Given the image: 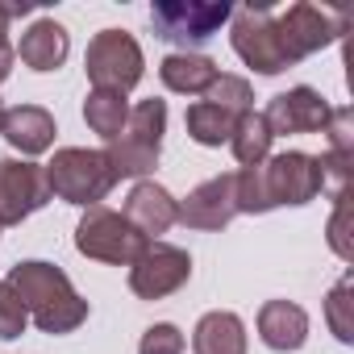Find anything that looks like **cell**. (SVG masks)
<instances>
[{
	"mask_svg": "<svg viewBox=\"0 0 354 354\" xmlns=\"http://www.w3.org/2000/svg\"><path fill=\"white\" fill-rule=\"evenodd\" d=\"M321 162L317 154L304 150H283L263 158L259 167L234 171V192H238V213H271L283 205H308L321 196Z\"/></svg>",
	"mask_w": 354,
	"mask_h": 354,
	"instance_id": "cell-1",
	"label": "cell"
},
{
	"mask_svg": "<svg viewBox=\"0 0 354 354\" xmlns=\"http://www.w3.org/2000/svg\"><path fill=\"white\" fill-rule=\"evenodd\" d=\"M5 283L17 292V300L26 304L30 321H34L42 333H50V337L75 333V329L88 321V300L71 288L67 271L55 267V263H46V259H26V263H17Z\"/></svg>",
	"mask_w": 354,
	"mask_h": 354,
	"instance_id": "cell-2",
	"label": "cell"
},
{
	"mask_svg": "<svg viewBox=\"0 0 354 354\" xmlns=\"http://www.w3.org/2000/svg\"><path fill=\"white\" fill-rule=\"evenodd\" d=\"M162 133H167V100L150 96V100L129 104V117H125L121 133L104 150L113 171H117V180H146V175L158 167Z\"/></svg>",
	"mask_w": 354,
	"mask_h": 354,
	"instance_id": "cell-3",
	"label": "cell"
},
{
	"mask_svg": "<svg viewBox=\"0 0 354 354\" xmlns=\"http://www.w3.org/2000/svg\"><path fill=\"white\" fill-rule=\"evenodd\" d=\"M46 184H50V196H59L67 205H80V209H96L117 188V171H113L104 150L63 146L46 162Z\"/></svg>",
	"mask_w": 354,
	"mask_h": 354,
	"instance_id": "cell-4",
	"label": "cell"
},
{
	"mask_svg": "<svg viewBox=\"0 0 354 354\" xmlns=\"http://www.w3.org/2000/svg\"><path fill=\"white\" fill-rule=\"evenodd\" d=\"M84 71L92 80V88L100 92H129L142 84L146 75V59H142V46L133 42V34L125 30H100L92 42H88V55H84Z\"/></svg>",
	"mask_w": 354,
	"mask_h": 354,
	"instance_id": "cell-5",
	"label": "cell"
},
{
	"mask_svg": "<svg viewBox=\"0 0 354 354\" xmlns=\"http://www.w3.org/2000/svg\"><path fill=\"white\" fill-rule=\"evenodd\" d=\"M75 250L84 259H96L109 267H129L146 250V238L121 213H113L109 205H96V209H84V217L75 225Z\"/></svg>",
	"mask_w": 354,
	"mask_h": 354,
	"instance_id": "cell-6",
	"label": "cell"
},
{
	"mask_svg": "<svg viewBox=\"0 0 354 354\" xmlns=\"http://www.w3.org/2000/svg\"><path fill=\"white\" fill-rule=\"evenodd\" d=\"M230 17H234V9L225 0H158L150 9L154 38H162L171 46H184V50L209 42Z\"/></svg>",
	"mask_w": 354,
	"mask_h": 354,
	"instance_id": "cell-7",
	"label": "cell"
},
{
	"mask_svg": "<svg viewBox=\"0 0 354 354\" xmlns=\"http://www.w3.org/2000/svg\"><path fill=\"white\" fill-rule=\"evenodd\" d=\"M230 42H234V55L259 71V75H279L292 67L288 50H283V38L275 30V13L267 5H246L230 17Z\"/></svg>",
	"mask_w": 354,
	"mask_h": 354,
	"instance_id": "cell-8",
	"label": "cell"
},
{
	"mask_svg": "<svg viewBox=\"0 0 354 354\" xmlns=\"http://www.w3.org/2000/svg\"><path fill=\"white\" fill-rule=\"evenodd\" d=\"M275 30L283 38V50L296 63H304L308 55L333 46L346 30H350V17L342 9H325V5H308V0H300V5H288L279 17H275Z\"/></svg>",
	"mask_w": 354,
	"mask_h": 354,
	"instance_id": "cell-9",
	"label": "cell"
},
{
	"mask_svg": "<svg viewBox=\"0 0 354 354\" xmlns=\"http://www.w3.org/2000/svg\"><path fill=\"white\" fill-rule=\"evenodd\" d=\"M192 279V254L171 242H146V250L129 263V292L138 300H162Z\"/></svg>",
	"mask_w": 354,
	"mask_h": 354,
	"instance_id": "cell-10",
	"label": "cell"
},
{
	"mask_svg": "<svg viewBox=\"0 0 354 354\" xmlns=\"http://www.w3.org/2000/svg\"><path fill=\"white\" fill-rule=\"evenodd\" d=\"M50 205V184H46V167L30 158H0V230L21 225L38 209Z\"/></svg>",
	"mask_w": 354,
	"mask_h": 354,
	"instance_id": "cell-11",
	"label": "cell"
},
{
	"mask_svg": "<svg viewBox=\"0 0 354 354\" xmlns=\"http://www.w3.org/2000/svg\"><path fill=\"white\" fill-rule=\"evenodd\" d=\"M329 113H333L329 100H325L317 88H308V84L271 96V104L263 109V117H267V125H271L275 138H279V133H283V138H288V133H321L325 121H329Z\"/></svg>",
	"mask_w": 354,
	"mask_h": 354,
	"instance_id": "cell-12",
	"label": "cell"
},
{
	"mask_svg": "<svg viewBox=\"0 0 354 354\" xmlns=\"http://www.w3.org/2000/svg\"><path fill=\"white\" fill-rule=\"evenodd\" d=\"M238 217V192H234V171L225 175H213L201 188H192L184 201H180V221L188 230H225L230 221Z\"/></svg>",
	"mask_w": 354,
	"mask_h": 354,
	"instance_id": "cell-13",
	"label": "cell"
},
{
	"mask_svg": "<svg viewBox=\"0 0 354 354\" xmlns=\"http://www.w3.org/2000/svg\"><path fill=\"white\" fill-rule=\"evenodd\" d=\"M121 217L146 238V242H158V234H167L175 221H180V201H175L162 184L154 180H138L125 196V209Z\"/></svg>",
	"mask_w": 354,
	"mask_h": 354,
	"instance_id": "cell-14",
	"label": "cell"
},
{
	"mask_svg": "<svg viewBox=\"0 0 354 354\" xmlns=\"http://www.w3.org/2000/svg\"><path fill=\"white\" fill-rule=\"evenodd\" d=\"M55 117L42 104H13L0 113V138H5L13 150H21L26 158L46 154L55 146Z\"/></svg>",
	"mask_w": 354,
	"mask_h": 354,
	"instance_id": "cell-15",
	"label": "cell"
},
{
	"mask_svg": "<svg viewBox=\"0 0 354 354\" xmlns=\"http://www.w3.org/2000/svg\"><path fill=\"white\" fill-rule=\"evenodd\" d=\"M67 55H71V38H67V26L55 21V17H38L21 34V42H17V59L30 71H42V75L46 71H59L67 63Z\"/></svg>",
	"mask_w": 354,
	"mask_h": 354,
	"instance_id": "cell-16",
	"label": "cell"
},
{
	"mask_svg": "<svg viewBox=\"0 0 354 354\" xmlns=\"http://www.w3.org/2000/svg\"><path fill=\"white\" fill-rule=\"evenodd\" d=\"M259 337H263V346H271L279 354L300 350L308 342V313L296 300H267L259 308Z\"/></svg>",
	"mask_w": 354,
	"mask_h": 354,
	"instance_id": "cell-17",
	"label": "cell"
},
{
	"mask_svg": "<svg viewBox=\"0 0 354 354\" xmlns=\"http://www.w3.org/2000/svg\"><path fill=\"white\" fill-rule=\"evenodd\" d=\"M221 75V67L209 55L196 50H175L158 63V80L167 92H180V96H205L213 88V80Z\"/></svg>",
	"mask_w": 354,
	"mask_h": 354,
	"instance_id": "cell-18",
	"label": "cell"
},
{
	"mask_svg": "<svg viewBox=\"0 0 354 354\" xmlns=\"http://www.w3.org/2000/svg\"><path fill=\"white\" fill-rule=\"evenodd\" d=\"M192 354H246V325L230 308H213L192 329Z\"/></svg>",
	"mask_w": 354,
	"mask_h": 354,
	"instance_id": "cell-19",
	"label": "cell"
},
{
	"mask_svg": "<svg viewBox=\"0 0 354 354\" xmlns=\"http://www.w3.org/2000/svg\"><path fill=\"white\" fill-rule=\"evenodd\" d=\"M271 142H275V133H271L267 117L254 113V109L242 113L238 125H234V133H230V150H234V158L242 167H259L263 158H271Z\"/></svg>",
	"mask_w": 354,
	"mask_h": 354,
	"instance_id": "cell-20",
	"label": "cell"
},
{
	"mask_svg": "<svg viewBox=\"0 0 354 354\" xmlns=\"http://www.w3.org/2000/svg\"><path fill=\"white\" fill-rule=\"evenodd\" d=\"M184 125H188V138L196 146H230V133H234L238 117L217 109V104H209V100H196V104H188Z\"/></svg>",
	"mask_w": 354,
	"mask_h": 354,
	"instance_id": "cell-21",
	"label": "cell"
},
{
	"mask_svg": "<svg viewBox=\"0 0 354 354\" xmlns=\"http://www.w3.org/2000/svg\"><path fill=\"white\" fill-rule=\"evenodd\" d=\"M125 117H129V100H125L121 92H100V88L88 92V100H84V121H88L92 133H100L104 142H113V138L121 133Z\"/></svg>",
	"mask_w": 354,
	"mask_h": 354,
	"instance_id": "cell-22",
	"label": "cell"
},
{
	"mask_svg": "<svg viewBox=\"0 0 354 354\" xmlns=\"http://www.w3.org/2000/svg\"><path fill=\"white\" fill-rule=\"evenodd\" d=\"M205 100L209 104H217V109H225V113H234V117H242V113H250V104H254V88H250V80L246 75H217L213 80V88L205 92Z\"/></svg>",
	"mask_w": 354,
	"mask_h": 354,
	"instance_id": "cell-23",
	"label": "cell"
},
{
	"mask_svg": "<svg viewBox=\"0 0 354 354\" xmlns=\"http://www.w3.org/2000/svg\"><path fill=\"white\" fill-rule=\"evenodd\" d=\"M350 275H342L333 288H329V296H325V321H329V329H333V337L342 342V346H350L354 342V321H350Z\"/></svg>",
	"mask_w": 354,
	"mask_h": 354,
	"instance_id": "cell-24",
	"label": "cell"
},
{
	"mask_svg": "<svg viewBox=\"0 0 354 354\" xmlns=\"http://www.w3.org/2000/svg\"><path fill=\"white\" fill-rule=\"evenodd\" d=\"M317 162H321V192H329L333 201H342V196H350V167H354V154H333V150H325V154H317Z\"/></svg>",
	"mask_w": 354,
	"mask_h": 354,
	"instance_id": "cell-25",
	"label": "cell"
},
{
	"mask_svg": "<svg viewBox=\"0 0 354 354\" xmlns=\"http://www.w3.org/2000/svg\"><path fill=\"white\" fill-rule=\"evenodd\" d=\"M26 325H30V313H26V304L17 300V292L0 279V342H13V337H21L26 333Z\"/></svg>",
	"mask_w": 354,
	"mask_h": 354,
	"instance_id": "cell-26",
	"label": "cell"
},
{
	"mask_svg": "<svg viewBox=\"0 0 354 354\" xmlns=\"http://www.w3.org/2000/svg\"><path fill=\"white\" fill-rule=\"evenodd\" d=\"M138 354H184V333L180 325H171V321H158L142 333L138 342Z\"/></svg>",
	"mask_w": 354,
	"mask_h": 354,
	"instance_id": "cell-27",
	"label": "cell"
},
{
	"mask_svg": "<svg viewBox=\"0 0 354 354\" xmlns=\"http://www.w3.org/2000/svg\"><path fill=\"white\" fill-rule=\"evenodd\" d=\"M325 234H329V250H333L342 263H350V259H354V242H350V196L337 201V209H333Z\"/></svg>",
	"mask_w": 354,
	"mask_h": 354,
	"instance_id": "cell-28",
	"label": "cell"
},
{
	"mask_svg": "<svg viewBox=\"0 0 354 354\" xmlns=\"http://www.w3.org/2000/svg\"><path fill=\"white\" fill-rule=\"evenodd\" d=\"M321 133L329 138V150H333V154H354V113H350L346 104L329 113V121H325Z\"/></svg>",
	"mask_w": 354,
	"mask_h": 354,
	"instance_id": "cell-29",
	"label": "cell"
},
{
	"mask_svg": "<svg viewBox=\"0 0 354 354\" xmlns=\"http://www.w3.org/2000/svg\"><path fill=\"white\" fill-rule=\"evenodd\" d=\"M13 63H17V50L9 42V17H5V9H0V84L13 75Z\"/></svg>",
	"mask_w": 354,
	"mask_h": 354,
	"instance_id": "cell-30",
	"label": "cell"
},
{
	"mask_svg": "<svg viewBox=\"0 0 354 354\" xmlns=\"http://www.w3.org/2000/svg\"><path fill=\"white\" fill-rule=\"evenodd\" d=\"M0 113H5V104H0Z\"/></svg>",
	"mask_w": 354,
	"mask_h": 354,
	"instance_id": "cell-31",
	"label": "cell"
}]
</instances>
